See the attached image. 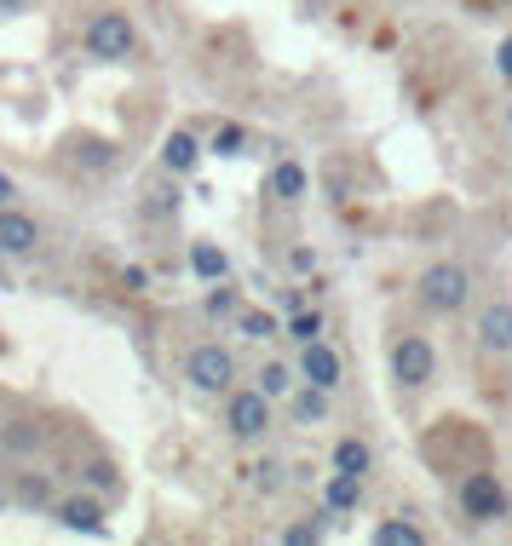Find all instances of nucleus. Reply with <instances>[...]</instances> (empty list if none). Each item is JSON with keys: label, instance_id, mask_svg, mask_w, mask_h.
<instances>
[{"label": "nucleus", "instance_id": "nucleus-1", "mask_svg": "<svg viewBox=\"0 0 512 546\" xmlns=\"http://www.w3.org/2000/svg\"><path fill=\"white\" fill-rule=\"evenodd\" d=\"M415 294L426 311H438V317H455L466 305V294H472V276H466V265H455V259H438V265H426L415 282Z\"/></svg>", "mask_w": 512, "mask_h": 546}, {"label": "nucleus", "instance_id": "nucleus-2", "mask_svg": "<svg viewBox=\"0 0 512 546\" xmlns=\"http://www.w3.org/2000/svg\"><path fill=\"white\" fill-rule=\"evenodd\" d=\"M87 52L104 58V64H127V58L139 52V29H133V18H127V12H98V18L87 23Z\"/></svg>", "mask_w": 512, "mask_h": 546}, {"label": "nucleus", "instance_id": "nucleus-3", "mask_svg": "<svg viewBox=\"0 0 512 546\" xmlns=\"http://www.w3.org/2000/svg\"><path fill=\"white\" fill-rule=\"evenodd\" d=\"M277 420H271V397L265 391H231V403H225V432L236 437V443H259V437L271 432Z\"/></svg>", "mask_w": 512, "mask_h": 546}, {"label": "nucleus", "instance_id": "nucleus-4", "mask_svg": "<svg viewBox=\"0 0 512 546\" xmlns=\"http://www.w3.org/2000/svg\"><path fill=\"white\" fill-rule=\"evenodd\" d=\"M461 512L472 524H501L507 518V489L495 472H466L461 478Z\"/></svg>", "mask_w": 512, "mask_h": 546}, {"label": "nucleus", "instance_id": "nucleus-5", "mask_svg": "<svg viewBox=\"0 0 512 546\" xmlns=\"http://www.w3.org/2000/svg\"><path fill=\"white\" fill-rule=\"evenodd\" d=\"M432 374H438V351L426 334H403L392 345V380L397 386H432Z\"/></svg>", "mask_w": 512, "mask_h": 546}, {"label": "nucleus", "instance_id": "nucleus-6", "mask_svg": "<svg viewBox=\"0 0 512 546\" xmlns=\"http://www.w3.org/2000/svg\"><path fill=\"white\" fill-rule=\"evenodd\" d=\"M185 380L196 391H231L236 380V357L225 351V345H196L185 357Z\"/></svg>", "mask_w": 512, "mask_h": 546}, {"label": "nucleus", "instance_id": "nucleus-7", "mask_svg": "<svg viewBox=\"0 0 512 546\" xmlns=\"http://www.w3.org/2000/svg\"><path fill=\"white\" fill-rule=\"evenodd\" d=\"M300 374H305V386H323V391H334L340 380H346V357H340L334 345L311 340V345L300 351Z\"/></svg>", "mask_w": 512, "mask_h": 546}, {"label": "nucleus", "instance_id": "nucleus-8", "mask_svg": "<svg viewBox=\"0 0 512 546\" xmlns=\"http://www.w3.org/2000/svg\"><path fill=\"white\" fill-rule=\"evenodd\" d=\"M478 340H484V351H495V357H507L512 351V305L507 299L484 305V317H478Z\"/></svg>", "mask_w": 512, "mask_h": 546}, {"label": "nucleus", "instance_id": "nucleus-9", "mask_svg": "<svg viewBox=\"0 0 512 546\" xmlns=\"http://www.w3.org/2000/svg\"><path fill=\"white\" fill-rule=\"evenodd\" d=\"M328 466H334V472H346V478H369V472H374V449L363 443V437H340V443H334V455H328Z\"/></svg>", "mask_w": 512, "mask_h": 546}, {"label": "nucleus", "instance_id": "nucleus-10", "mask_svg": "<svg viewBox=\"0 0 512 546\" xmlns=\"http://www.w3.org/2000/svg\"><path fill=\"white\" fill-rule=\"evenodd\" d=\"M41 225L29 213H0V253H35Z\"/></svg>", "mask_w": 512, "mask_h": 546}, {"label": "nucleus", "instance_id": "nucleus-11", "mask_svg": "<svg viewBox=\"0 0 512 546\" xmlns=\"http://www.w3.org/2000/svg\"><path fill=\"white\" fill-rule=\"evenodd\" d=\"M58 518H64V529H75V535H104V506H98L93 495L64 501V506H58Z\"/></svg>", "mask_w": 512, "mask_h": 546}, {"label": "nucleus", "instance_id": "nucleus-12", "mask_svg": "<svg viewBox=\"0 0 512 546\" xmlns=\"http://www.w3.org/2000/svg\"><path fill=\"white\" fill-rule=\"evenodd\" d=\"M305 190H311V179H305L300 161H277L271 167V196L277 202H305Z\"/></svg>", "mask_w": 512, "mask_h": 546}, {"label": "nucleus", "instance_id": "nucleus-13", "mask_svg": "<svg viewBox=\"0 0 512 546\" xmlns=\"http://www.w3.org/2000/svg\"><path fill=\"white\" fill-rule=\"evenodd\" d=\"M162 161H167V173H190L196 161H202V144H196V133H167V144H162Z\"/></svg>", "mask_w": 512, "mask_h": 546}, {"label": "nucleus", "instance_id": "nucleus-14", "mask_svg": "<svg viewBox=\"0 0 512 546\" xmlns=\"http://www.w3.org/2000/svg\"><path fill=\"white\" fill-rule=\"evenodd\" d=\"M190 271L202 276V282H225L231 276V259H225V248H213V242H196L190 248Z\"/></svg>", "mask_w": 512, "mask_h": 546}, {"label": "nucleus", "instance_id": "nucleus-15", "mask_svg": "<svg viewBox=\"0 0 512 546\" xmlns=\"http://www.w3.org/2000/svg\"><path fill=\"white\" fill-rule=\"evenodd\" d=\"M294 426H328V391L323 386L294 391Z\"/></svg>", "mask_w": 512, "mask_h": 546}, {"label": "nucleus", "instance_id": "nucleus-16", "mask_svg": "<svg viewBox=\"0 0 512 546\" xmlns=\"http://www.w3.org/2000/svg\"><path fill=\"white\" fill-rule=\"evenodd\" d=\"M357 495H363V478L334 472V478H328V489H323V506H328V512H351V506H357Z\"/></svg>", "mask_w": 512, "mask_h": 546}, {"label": "nucleus", "instance_id": "nucleus-17", "mask_svg": "<svg viewBox=\"0 0 512 546\" xmlns=\"http://www.w3.org/2000/svg\"><path fill=\"white\" fill-rule=\"evenodd\" d=\"M236 328H242V340H277V334H282V322L271 317V311H242Z\"/></svg>", "mask_w": 512, "mask_h": 546}, {"label": "nucleus", "instance_id": "nucleus-18", "mask_svg": "<svg viewBox=\"0 0 512 546\" xmlns=\"http://www.w3.org/2000/svg\"><path fill=\"white\" fill-rule=\"evenodd\" d=\"M374 541H380V546H420V541H426V529H420V524H403V518H392V524L374 529Z\"/></svg>", "mask_w": 512, "mask_h": 546}, {"label": "nucleus", "instance_id": "nucleus-19", "mask_svg": "<svg viewBox=\"0 0 512 546\" xmlns=\"http://www.w3.org/2000/svg\"><path fill=\"white\" fill-rule=\"evenodd\" d=\"M0 443H6L12 455H29V449H41V426H35V420H12Z\"/></svg>", "mask_w": 512, "mask_h": 546}, {"label": "nucleus", "instance_id": "nucleus-20", "mask_svg": "<svg viewBox=\"0 0 512 546\" xmlns=\"http://www.w3.org/2000/svg\"><path fill=\"white\" fill-rule=\"evenodd\" d=\"M259 391H265V397H288V391H294V368L288 363H265L259 368Z\"/></svg>", "mask_w": 512, "mask_h": 546}, {"label": "nucleus", "instance_id": "nucleus-21", "mask_svg": "<svg viewBox=\"0 0 512 546\" xmlns=\"http://www.w3.org/2000/svg\"><path fill=\"white\" fill-rule=\"evenodd\" d=\"M242 144H248V133H242L236 121H225V127L213 133V156H242Z\"/></svg>", "mask_w": 512, "mask_h": 546}, {"label": "nucleus", "instance_id": "nucleus-22", "mask_svg": "<svg viewBox=\"0 0 512 546\" xmlns=\"http://www.w3.org/2000/svg\"><path fill=\"white\" fill-rule=\"evenodd\" d=\"M288 334H294V340H300V345L323 340V317H317V311H300V317L288 322Z\"/></svg>", "mask_w": 512, "mask_h": 546}, {"label": "nucleus", "instance_id": "nucleus-23", "mask_svg": "<svg viewBox=\"0 0 512 546\" xmlns=\"http://www.w3.org/2000/svg\"><path fill=\"white\" fill-rule=\"evenodd\" d=\"M87 483L104 489V495H116V489H121V478H116V466H110V460H93V466H87Z\"/></svg>", "mask_w": 512, "mask_h": 546}, {"label": "nucleus", "instance_id": "nucleus-24", "mask_svg": "<svg viewBox=\"0 0 512 546\" xmlns=\"http://www.w3.org/2000/svg\"><path fill=\"white\" fill-rule=\"evenodd\" d=\"M47 495H52V483H47V478H35V472L18 483V501H24V506H47Z\"/></svg>", "mask_w": 512, "mask_h": 546}, {"label": "nucleus", "instance_id": "nucleus-25", "mask_svg": "<svg viewBox=\"0 0 512 546\" xmlns=\"http://www.w3.org/2000/svg\"><path fill=\"white\" fill-rule=\"evenodd\" d=\"M236 305H242V299H236V288H213V294H208V311H213V317H231Z\"/></svg>", "mask_w": 512, "mask_h": 546}, {"label": "nucleus", "instance_id": "nucleus-26", "mask_svg": "<svg viewBox=\"0 0 512 546\" xmlns=\"http://www.w3.org/2000/svg\"><path fill=\"white\" fill-rule=\"evenodd\" d=\"M495 69H501V81H512V35L495 46Z\"/></svg>", "mask_w": 512, "mask_h": 546}, {"label": "nucleus", "instance_id": "nucleus-27", "mask_svg": "<svg viewBox=\"0 0 512 546\" xmlns=\"http://www.w3.org/2000/svg\"><path fill=\"white\" fill-rule=\"evenodd\" d=\"M282 483V466H271V460H265V466H259V489H277Z\"/></svg>", "mask_w": 512, "mask_h": 546}, {"label": "nucleus", "instance_id": "nucleus-28", "mask_svg": "<svg viewBox=\"0 0 512 546\" xmlns=\"http://www.w3.org/2000/svg\"><path fill=\"white\" fill-rule=\"evenodd\" d=\"M18 12H29V0H0V18H18Z\"/></svg>", "mask_w": 512, "mask_h": 546}, {"label": "nucleus", "instance_id": "nucleus-29", "mask_svg": "<svg viewBox=\"0 0 512 546\" xmlns=\"http://www.w3.org/2000/svg\"><path fill=\"white\" fill-rule=\"evenodd\" d=\"M12 196H18V190H12V179H6V173H0V207L12 202Z\"/></svg>", "mask_w": 512, "mask_h": 546}, {"label": "nucleus", "instance_id": "nucleus-30", "mask_svg": "<svg viewBox=\"0 0 512 546\" xmlns=\"http://www.w3.org/2000/svg\"><path fill=\"white\" fill-rule=\"evenodd\" d=\"M507 133H512V104H507Z\"/></svg>", "mask_w": 512, "mask_h": 546}, {"label": "nucleus", "instance_id": "nucleus-31", "mask_svg": "<svg viewBox=\"0 0 512 546\" xmlns=\"http://www.w3.org/2000/svg\"><path fill=\"white\" fill-rule=\"evenodd\" d=\"M0 501H6V495H0Z\"/></svg>", "mask_w": 512, "mask_h": 546}]
</instances>
